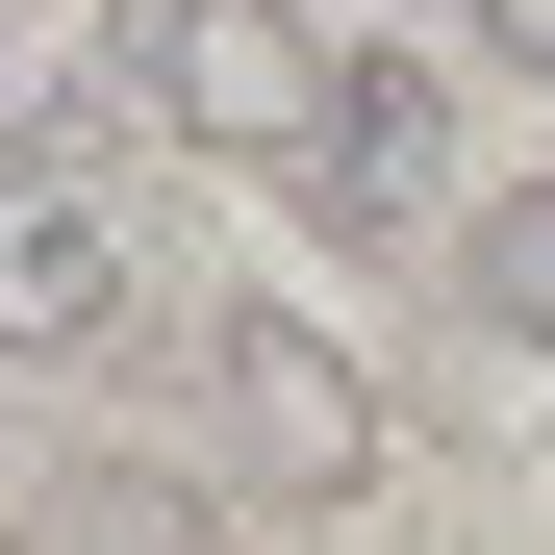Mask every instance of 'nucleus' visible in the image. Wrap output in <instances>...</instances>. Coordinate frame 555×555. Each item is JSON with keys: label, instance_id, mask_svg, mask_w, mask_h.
I'll return each instance as SVG.
<instances>
[{"label": "nucleus", "instance_id": "1", "mask_svg": "<svg viewBox=\"0 0 555 555\" xmlns=\"http://www.w3.org/2000/svg\"><path fill=\"white\" fill-rule=\"evenodd\" d=\"M203 404H228V454H253L278 505H353V480H379V379H353L304 304H228L203 328Z\"/></svg>", "mask_w": 555, "mask_h": 555}, {"label": "nucleus", "instance_id": "2", "mask_svg": "<svg viewBox=\"0 0 555 555\" xmlns=\"http://www.w3.org/2000/svg\"><path fill=\"white\" fill-rule=\"evenodd\" d=\"M152 102L203 127V152H278V177H304V127H328V26H304V0H177V26H152Z\"/></svg>", "mask_w": 555, "mask_h": 555}, {"label": "nucleus", "instance_id": "3", "mask_svg": "<svg viewBox=\"0 0 555 555\" xmlns=\"http://www.w3.org/2000/svg\"><path fill=\"white\" fill-rule=\"evenodd\" d=\"M304 203H328V228H429V203H454V76H429V51H328ZM454 228H480V203H454Z\"/></svg>", "mask_w": 555, "mask_h": 555}, {"label": "nucleus", "instance_id": "4", "mask_svg": "<svg viewBox=\"0 0 555 555\" xmlns=\"http://www.w3.org/2000/svg\"><path fill=\"white\" fill-rule=\"evenodd\" d=\"M127 304H152V253H127L102 177H76V152H51V177H0V353H102Z\"/></svg>", "mask_w": 555, "mask_h": 555}, {"label": "nucleus", "instance_id": "5", "mask_svg": "<svg viewBox=\"0 0 555 555\" xmlns=\"http://www.w3.org/2000/svg\"><path fill=\"white\" fill-rule=\"evenodd\" d=\"M102 102V0H0V177H51Z\"/></svg>", "mask_w": 555, "mask_h": 555}, {"label": "nucleus", "instance_id": "6", "mask_svg": "<svg viewBox=\"0 0 555 555\" xmlns=\"http://www.w3.org/2000/svg\"><path fill=\"white\" fill-rule=\"evenodd\" d=\"M454 304H480L505 353H555V177H530V203H480V228H454Z\"/></svg>", "mask_w": 555, "mask_h": 555}, {"label": "nucleus", "instance_id": "7", "mask_svg": "<svg viewBox=\"0 0 555 555\" xmlns=\"http://www.w3.org/2000/svg\"><path fill=\"white\" fill-rule=\"evenodd\" d=\"M480 51H505V76H555V0H480Z\"/></svg>", "mask_w": 555, "mask_h": 555}]
</instances>
